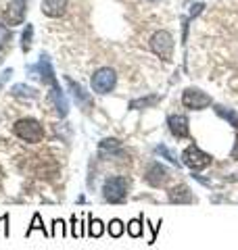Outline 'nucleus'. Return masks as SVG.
I'll return each instance as SVG.
<instances>
[{
	"mask_svg": "<svg viewBox=\"0 0 238 250\" xmlns=\"http://www.w3.org/2000/svg\"><path fill=\"white\" fill-rule=\"evenodd\" d=\"M128 190H130V179L123 175H111L105 179L102 184V198L111 205H119L128 198Z\"/></svg>",
	"mask_w": 238,
	"mask_h": 250,
	"instance_id": "obj_1",
	"label": "nucleus"
},
{
	"mask_svg": "<svg viewBox=\"0 0 238 250\" xmlns=\"http://www.w3.org/2000/svg\"><path fill=\"white\" fill-rule=\"evenodd\" d=\"M13 134L17 136L23 142H29V144H38L44 140V125L40 123L38 119H19L17 123L13 125Z\"/></svg>",
	"mask_w": 238,
	"mask_h": 250,
	"instance_id": "obj_2",
	"label": "nucleus"
},
{
	"mask_svg": "<svg viewBox=\"0 0 238 250\" xmlns=\"http://www.w3.org/2000/svg\"><path fill=\"white\" fill-rule=\"evenodd\" d=\"M150 50H153L159 59H163L165 62L171 61V54H173V36L169 34V31H157V34H153V38H150Z\"/></svg>",
	"mask_w": 238,
	"mask_h": 250,
	"instance_id": "obj_3",
	"label": "nucleus"
},
{
	"mask_svg": "<svg viewBox=\"0 0 238 250\" xmlns=\"http://www.w3.org/2000/svg\"><path fill=\"white\" fill-rule=\"evenodd\" d=\"M90 83L96 94H109V92H113L117 83V73L111 67H100L98 71H94Z\"/></svg>",
	"mask_w": 238,
	"mask_h": 250,
	"instance_id": "obj_4",
	"label": "nucleus"
},
{
	"mask_svg": "<svg viewBox=\"0 0 238 250\" xmlns=\"http://www.w3.org/2000/svg\"><path fill=\"white\" fill-rule=\"evenodd\" d=\"M182 163H184L188 169H192V171H201V169L211 165V156L207 152H203L196 144H190L186 150L182 152Z\"/></svg>",
	"mask_w": 238,
	"mask_h": 250,
	"instance_id": "obj_5",
	"label": "nucleus"
},
{
	"mask_svg": "<svg viewBox=\"0 0 238 250\" xmlns=\"http://www.w3.org/2000/svg\"><path fill=\"white\" fill-rule=\"evenodd\" d=\"M211 103L213 100H211L209 94H205L198 88H186L184 94H182V104L186 108H190V111H203V108L211 106Z\"/></svg>",
	"mask_w": 238,
	"mask_h": 250,
	"instance_id": "obj_6",
	"label": "nucleus"
},
{
	"mask_svg": "<svg viewBox=\"0 0 238 250\" xmlns=\"http://www.w3.org/2000/svg\"><path fill=\"white\" fill-rule=\"evenodd\" d=\"M169 169L165 167V165H161V163H157V161H153V163H148V167H146V171H144V182L148 184V186H153V188H161V186H165L169 182Z\"/></svg>",
	"mask_w": 238,
	"mask_h": 250,
	"instance_id": "obj_7",
	"label": "nucleus"
},
{
	"mask_svg": "<svg viewBox=\"0 0 238 250\" xmlns=\"http://www.w3.org/2000/svg\"><path fill=\"white\" fill-rule=\"evenodd\" d=\"M46 103H48V106H50L59 117H67V113H69V103H67L65 94L61 92L59 83H57V85H50V92H48V96H46Z\"/></svg>",
	"mask_w": 238,
	"mask_h": 250,
	"instance_id": "obj_8",
	"label": "nucleus"
},
{
	"mask_svg": "<svg viewBox=\"0 0 238 250\" xmlns=\"http://www.w3.org/2000/svg\"><path fill=\"white\" fill-rule=\"evenodd\" d=\"M167 127L171 131V136L178 140H184L190 136V123H188V117H184V115H169Z\"/></svg>",
	"mask_w": 238,
	"mask_h": 250,
	"instance_id": "obj_9",
	"label": "nucleus"
},
{
	"mask_svg": "<svg viewBox=\"0 0 238 250\" xmlns=\"http://www.w3.org/2000/svg\"><path fill=\"white\" fill-rule=\"evenodd\" d=\"M23 17H25V2L23 0H11L4 11V21L9 25H19Z\"/></svg>",
	"mask_w": 238,
	"mask_h": 250,
	"instance_id": "obj_10",
	"label": "nucleus"
},
{
	"mask_svg": "<svg viewBox=\"0 0 238 250\" xmlns=\"http://www.w3.org/2000/svg\"><path fill=\"white\" fill-rule=\"evenodd\" d=\"M169 202L171 205H190L194 202V194L186 184H180L169 190Z\"/></svg>",
	"mask_w": 238,
	"mask_h": 250,
	"instance_id": "obj_11",
	"label": "nucleus"
},
{
	"mask_svg": "<svg viewBox=\"0 0 238 250\" xmlns=\"http://www.w3.org/2000/svg\"><path fill=\"white\" fill-rule=\"evenodd\" d=\"M42 13L52 19L61 17L67 13V0H42Z\"/></svg>",
	"mask_w": 238,
	"mask_h": 250,
	"instance_id": "obj_12",
	"label": "nucleus"
},
{
	"mask_svg": "<svg viewBox=\"0 0 238 250\" xmlns=\"http://www.w3.org/2000/svg\"><path fill=\"white\" fill-rule=\"evenodd\" d=\"M98 154L102 156V159H107V156H117V154H123L121 150V142L115 138H105L98 146Z\"/></svg>",
	"mask_w": 238,
	"mask_h": 250,
	"instance_id": "obj_13",
	"label": "nucleus"
},
{
	"mask_svg": "<svg viewBox=\"0 0 238 250\" xmlns=\"http://www.w3.org/2000/svg\"><path fill=\"white\" fill-rule=\"evenodd\" d=\"M65 82H67V85H69L71 94H73L75 103H77V104H82V106H90V103H92L90 94H86L82 85H79V83H75L73 80H69V77H65Z\"/></svg>",
	"mask_w": 238,
	"mask_h": 250,
	"instance_id": "obj_14",
	"label": "nucleus"
},
{
	"mask_svg": "<svg viewBox=\"0 0 238 250\" xmlns=\"http://www.w3.org/2000/svg\"><path fill=\"white\" fill-rule=\"evenodd\" d=\"M213 111L217 113V117H221L224 121H228V125H232V127L238 129V111H234V108H228L224 104H215V106H213Z\"/></svg>",
	"mask_w": 238,
	"mask_h": 250,
	"instance_id": "obj_15",
	"label": "nucleus"
},
{
	"mask_svg": "<svg viewBox=\"0 0 238 250\" xmlns=\"http://www.w3.org/2000/svg\"><path fill=\"white\" fill-rule=\"evenodd\" d=\"M11 94H13V96H17V98H29V100L38 98V90H36V88H29V85H25V83L13 85Z\"/></svg>",
	"mask_w": 238,
	"mask_h": 250,
	"instance_id": "obj_16",
	"label": "nucleus"
},
{
	"mask_svg": "<svg viewBox=\"0 0 238 250\" xmlns=\"http://www.w3.org/2000/svg\"><path fill=\"white\" fill-rule=\"evenodd\" d=\"M155 152H157V154H161V156H163V159H167V161L171 163V165H176L178 169H180L182 165H184V163H182V161L178 159V154H176V152H173V150H171V148H167V146H165V144H159V146L155 148Z\"/></svg>",
	"mask_w": 238,
	"mask_h": 250,
	"instance_id": "obj_17",
	"label": "nucleus"
},
{
	"mask_svg": "<svg viewBox=\"0 0 238 250\" xmlns=\"http://www.w3.org/2000/svg\"><path fill=\"white\" fill-rule=\"evenodd\" d=\"M102 231H105V225H102L100 219L90 217V219H88V236H90V238H100Z\"/></svg>",
	"mask_w": 238,
	"mask_h": 250,
	"instance_id": "obj_18",
	"label": "nucleus"
},
{
	"mask_svg": "<svg viewBox=\"0 0 238 250\" xmlns=\"http://www.w3.org/2000/svg\"><path fill=\"white\" fill-rule=\"evenodd\" d=\"M142 223H144V217H138V219H132L128 221V233L132 238H140L144 229H142Z\"/></svg>",
	"mask_w": 238,
	"mask_h": 250,
	"instance_id": "obj_19",
	"label": "nucleus"
},
{
	"mask_svg": "<svg viewBox=\"0 0 238 250\" xmlns=\"http://www.w3.org/2000/svg\"><path fill=\"white\" fill-rule=\"evenodd\" d=\"M159 100L157 94H153V96H148V98H138V100H132L130 103V108L132 111H138V108H146V106H153L155 103Z\"/></svg>",
	"mask_w": 238,
	"mask_h": 250,
	"instance_id": "obj_20",
	"label": "nucleus"
},
{
	"mask_svg": "<svg viewBox=\"0 0 238 250\" xmlns=\"http://www.w3.org/2000/svg\"><path fill=\"white\" fill-rule=\"evenodd\" d=\"M109 233H111V238H121L123 236V231H125V225L121 219H113V221L109 223Z\"/></svg>",
	"mask_w": 238,
	"mask_h": 250,
	"instance_id": "obj_21",
	"label": "nucleus"
},
{
	"mask_svg": "<svg viewBox=\"0 0 238 250\" xmlns=\"http://www.w3.org/2000/svg\"><path fill=\"white\" fill-rule=\"evenodd\" d=\"M31 40H34V27L27 23V27L23 29V36H21V50L27 52L31 48Z\"/></svg>",
	"mask_w": 238,
	"mask_h": 250,
	"instance_id": "obj_22",
	"label": "nucleus"
},
{
	"mask_svg": "<svg viewBox=\"0 0 238 250\" xmlns=\"http://www.w3.org/2000/svg\"><path fill=\"white\" fill-rule=\"evenodd\" d=\"M36 229H40V231H44L46 233V229H44V223H42V217H40L38 213L34 215V219H31V225L27 228V231H25V236H31Z\"/></svg>",
	"mask_w": 238,
	"mask_h": 250,
	"instance_id": "obj_23",
	"label": "nucleus"
},
{
	"mask_svg": "<svg viewBox=\"0 0 238 250\" xmlns=\"http://www.w3.org/2000/svg\"><path fill=\"white\" fill-rule=\"evenodd\" d=\"M9 42H11V29L0 23V48L9 46Z\"/></svg>",
	"mask_w": 238,
	"mask_h": 250,
	"instance_id": "obj_24",
	"label": "nucleus"
},
{
	"mask_svg": "<svg viewBox=\"0 0 238 250\" xmlns=\"http://www.w3.org/2000/svg\"><path fill=\"white\" fill-rule=\"evenodd\" d=\"M52 225H54V233H52V236H59V233L63 236V233H65V228H63L65 223H63V221H59V219H54Z\"/></svg>",
	"mask_w": 238,
	"mask_h": 250,
	"instance_id": "obj_25",
	"label": "nucleus"
},
{
	"mask_svg": "<svg viewBox=\"0 0 238 250\" xmlns=\"http://www.w3.org/2000/svg\"><path fill=\"white\" fill-rule=\"evenodd\" d=\"M192 179H196V182H201L203 186H211V179H205L203 175H196L194 171H192Z\"/></svg>",
	"mask_w": 238,
	"mask_h": 250,
	"instance_id": "obj_26",
	"label": "nucleus"
},
{
	"mask_svg": "<svg viewBox=\"0 0 238 250\" xmlns=\"http://www.w3.org/2000/svg\"><path fill=\"white\" fill-rule=\"evenodd\" d=\"M230 156L238 161V136H236V142H234V148H232V152H230Z\"/></svg>",
	"mask_w": 238,
	"mask_h": 250,
	"instance_id": "obj_27",
	"label": "nucleus"
},
{
	"mask_svg": "<svg viewBox=\"0 0 238 250\" xmlns=\"http://www.w3.org/2000/svg\"><path fill=\"white\" fill-rule=\"evenodd\" d=\"M150 2H157V0H150Z\"/></svg>",
	"mask_w": 238,
	"mask_h": 250,
	"instance_id": "obj_28",
	"label": "nucleus"
},
{
	"mask_svg": "<svg viewBox=\"0 0 238 250\" xmlns=\"http://www.w3.org/2000/svg\"><path fill=\"white\" fill-rule=\"evenodd\" d=\"M23 2H25V0H23Z\"/></svg>",
	"mask_w": 238,
	"mask_h": 250,
	"instance_id": "obj_29",
	"label": "nucleus"
}]
</instances>
